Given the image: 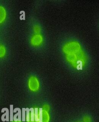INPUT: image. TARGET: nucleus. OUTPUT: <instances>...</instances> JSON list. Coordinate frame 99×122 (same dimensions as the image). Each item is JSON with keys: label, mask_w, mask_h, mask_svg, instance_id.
Returning <instances> with one entry per match:
<instances>
[{"label": "nucleus", "mask_w": 99, "mask_h": 122, "mask_svg": "<svg viewBox=\"0 0 99 122\" xmlns=\"http://www.w3.org/2000/svg\"><path fill=\"white\" fill-rule=\"evenodd\" d=\"M81 49L80 44L76 41H72L66 43L63 47V51L68 55L71 54H76L79 52Z\"/></svg>", "instance_id": "obj_1"}, {"label": "nucleus", "mask_w": 99, "mask_h": 122, "mask_svg": "<svg viewBox=\"0 0 99 122\" xmlns=\"http://www.w3.org/2000/svg\"><path fill=\"white\" fill-rule=\"evenodd\" d=\"M29 88L32 92L38 91L39 88V83L36 77L31 76L29 80Z\"/></svg>", "instance_id": "obj_2"}, {"label": "nucleus", "mask_w": 99, "mask_h": 122, "mask_svg": "<svg viewBox=\"0 0 99 122\" xmlns=\"http://www.w3.org/2000/svg\"><path fill=\"white\" fill-rule=\"evenodd\" d=\"M49 120H50V116L48 113L43 111L42 108H40L38 122H49Z\"/></svg>", "instance_id": "obj_3"}, {"label": "nucleus", "mask_w": 99, "mask_h": 122, "mask_svg": "<svg viewBox=\"0 0 99 122\" xmlns=\"http://www.w3.org/2000/svg\"><path fill=\"white\" fill-rule=\"evenodd\" d=\"M43 41V38L41 35H36L31 39V43L33 46L40 45Z\"/></svg>", "instance_id": "obj_4"}, {"label": "nucleus", "mask_w": 99, "mask_h": 122, "mask_svg": "<svg viewBox=\"0 0 99 122\" xmlns=\"http://www.w3.org/2000/svg\"><path fill=\"white\" fill-rule=\"evenodd\" d=\"M67 59L70 63H75L77 60V56L75 54H71L67 55Z\"/></svg>", "instance_id": "obj_5"}, {"label": "nucleus", "mask_w": 99, "mask_h": 122, "mask_svg": "<svg viewBox=\"0 0 99 122\" xmlns=\"http://www.w3.org/2000/svg\"><path fill=\"white\" fill-rule=\"evenodd\" d=\"M6 11L4 7L0 6V23L3 22L6 17Z\"/></svg>", "instance_id": "obj_6"}, {"label": "nucleus", "mask_w": 99, "mask_h": 122, "mask_svg": "<svg viewBox=\"0 0 99 122\" xmlns=\"http://www.w3.org/2000/svg\"><path fill=\"white\" fill-rule=\"evenodd\" d=\"M6 53L5 48L4 46H0V57L4 56Z\"/></svg>", "instance_id": "obj_7"}, {"label": "nucleus", "mask_w": 99, "mask_h": 122, "mask_svg": "<svg viewBox=\"0 0 99 122\" xmlns=\"http://www.w3.org/2000/svg\"><path fill=\"white\" fill-rule=\"evenodd\" d=\"M33 30H34V33H36L37 35H39V34L41 33V27L38 25H36L34 26Z\"/></svg>", "instance_id": "obj_8"}, {"label": "nucleus", "mask_w": 99, "mask_h": 122, "mask_svg": "<svg viewBox=\"0 0 99 122\" xmlns=\"http://www.w3.org/2000/svg\"><path fill=\"white\" fill-rule=\"evenodd\" d=\"M49 109H50V107H49V106L48 105H45L42 108L43 111H45L46 112H48V111H49Z\"/></svg>", "instance_id": "obj_9"}, {"label": "nucleus", "mask_w": 99, "mask_h": 122, "mask_svg": "<svg viewBox=\"0 0 99 122\" xmlns=\"http://www.w3.org/2000/svg\"><path fill=\"white\" fill-rule=\"evenodd\" d=\"M84 122H91V118L89 116H85L83 118Z\"/></svg>", "instance_id": "obj_10"}, {"label": "nucleus", "mask_w": 99, "mask_h": 122, "mask_svg": "<svg viewBox=\"0 0 99 122\" xmlns=\"http://www.w3.org/2000/svg\"><path fill=\"white\" fill-rule=\"evenodd\" d=\"M12 122H21L20 121H14Z\"/></svg>", "instance_id": "obj_11"}]
</instances>
